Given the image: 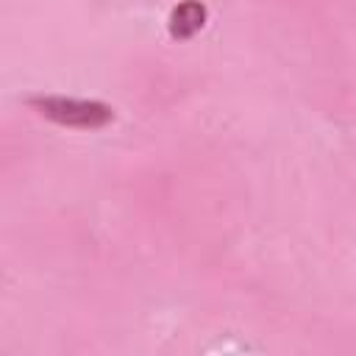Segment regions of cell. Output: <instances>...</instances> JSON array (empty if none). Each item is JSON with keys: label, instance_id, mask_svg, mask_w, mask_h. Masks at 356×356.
I'll use <instances>...</instances> for the list:
<instances>
[{"label": "cell", "instance_id": "1", "mask_svg": "<svg viewBox=\"0 0 356 356\" xmlns=\"http://www.w3.org/2000/svg\"><path fill=\"white\" fill-rule=\"evenodd\" d=\"M25 103L44 120L67 128H103L114 120V108L100 100L61 97V95H31Z\"/></svg>", "mask_w": 356, "mask_h": 356}, {"label": "cell", "instance_id": "2", "mask_svg": "<svg viewBox=\"0 0 356 356\" xmlns=\"http://www.w3.org/2000/svg\"><path fill=\"white\" fill-rule=\"evenodd\" d=\"M206 17H209V11H206V6L200 0H181L167 17V31H170V36L175 42H186L197 31H203Z\"/></svg>", "mask_w": 356, "mask_h": 356}]
</instances>
